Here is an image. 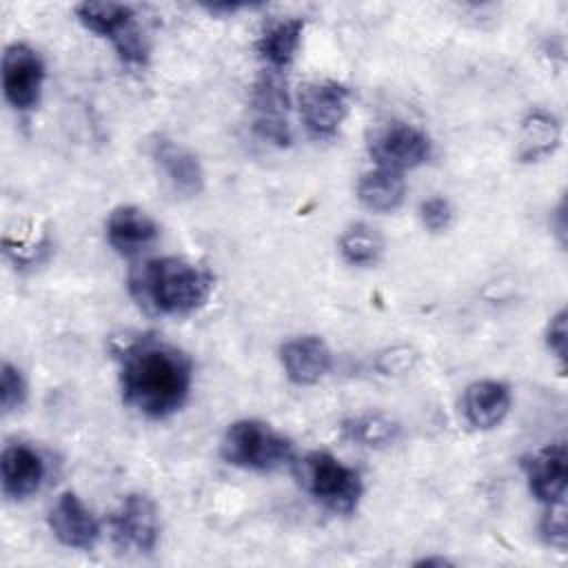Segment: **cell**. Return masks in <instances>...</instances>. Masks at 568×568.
Masks as SVG:
<instances>
[{
	"label": "cell",
	"instance_id": "1",
	"mask_svg": "<svg viewBox=\"0 0 568 568\" xmlns=\"http://www.w3.org/2000/svg\"><path fill=\"white\" fill-rule=\"evenodd\" d=\"M122 402L149 419L175 415L193 386V362L175 344L151 333L113 342Z\"/></svg>",
	"mask_w": 568,
	"mask_h": 568
},
{
	"label": "cell",
	"instance_id": "2",
	"mask_svg": "<svg viewBox=\"0 0 568 568\" xmlns=\"http://www.w3.org/2000/svg\"><path fill=\"white\" fill-rule=\"evenodd\" d=\"M126 288L140 311L153 317H186L202 308L213 291L206 266L186 257H149L129 271Z\"/></svg>",
	"mask_w": 568,
	"mask_h": 568
},
{
	"label": "cell",
	"instance_id": "3",
	"mask_svg": "<svg viewBox=\"0 0 568 568\" xmlns=\"http://www.w3.org/2000/svg\"><path fill=\"white\" fill-rule=\"evenodd\" d=\"M220 455L235 468L273 473L295 464V444L262 419H237L226 426Z\"/></svg>",
	"mask_w": 568,
	"mask_h": 568
},
{
	"label": "cell",
	"instance_id": "4",
	"mask_svg": "<svg viewBox=\"0 0 568 568\" xmlns=\"http://www.w3.org/2000/svg\"><path fill=\"white\" fill-rule=\"evenodd\" d=\"M300 486L306 495L335 515H353L364 495L359 470L342 464L328 450H311L295 462Z\"/></svg>",
	"mask_w": 568,
	"mask_h": 568
},
{
	"label": "cell",
	"instance_id": "5",
	"mask_svg": "<svg viewBox=\"0 0 568 568\" xmlns=\"http://www.w3.org/2000/svg\"><path fill=\"white\" fill-rule=\"evenodd\" d=\"M75 20L91 33L106 38L122 64L144 67L149 62V42L138 24V16L126 2L84 0L73 7Z\"/></svg>",
	"mask_w": 568,
	"mask_h": 568
},
{
	"label": "cell",
	"instance_id": "6",
	"mask_svg": "<svg viewBox=\"0 0 568 568\" xmlns=\"http://www.w3.org/2000/svg\"><path fill=\"white\" fill-rule=\"evenodd\" d=\"M291 95L280 71L264 69L251 89V111H253V131L264 142L284 149L293 142L288 124Z\"/></svg>",
	"mask_w": 568,
	"mask_h": 568
},
{
	"label": "cell",
	"instance_id": "7",
	"mask_svg": "<svg viewBox=\"0 0 568 568\" xmlns=\"http://www.w3.org/2000/svg\"><path fill=\"white\" fill-rule=\"evenodd\" d=\"M297 104L306 133L315 140H328L337 135L344 120L348 118L353 93L344 82L315 80L304 84Z\"/></svg>",
	"mask_w": 568,
	"mask_h": 568
},
{
	"label": "cell",
	"instance_id": "8",
	"mask_svg": "<svg viewBox=\"0 0 568 568\" xmlns=\"http://www.w3.org/2000/svg\"><path fill=\"white\" fill-rule=\"evenodd\" d=\"M368 155L375 166L404 173L430 160L433 140L408 122H388L371 135Z\"/></svg>",
	"mask_w": 568,
	"mask_h": 568
},
{
	"label": "cell",
	"instance_id": "9",
	"mask_svg": "<svg viewBox=\"0 0 568 568\" xmlns=\"http://www.w3.org/2000/svg\"><path fill=\"white\" fill-rule=\"evenodd\" d=\"M111 539L124 552L149 555L160 541V515L144 493H129L109 517Z\"/></svg>",
	"mask_w": 568,
	"mask_h": 568
},
{
	"label": "cell",
	"instance_id": "10",
	"mask_svg": "<svg viewBox=\"0 0 568 568\" xmlns=\"http://www.w3.org/2000/svg\"><path fill=\"white\" fill-rule=\"evenodd\" d=\"M47 67L27 42H11L2 53V91L11 109L27 113L40 104Z\"/></svg>",
	"mask_w": 568,
	"mask_h": 568
},
{
	"label": "cell",
	"instance_id": "11",
	"mask_svg": "<svg viewBox=\"0 0 568 568\" xmlns=\"http://www.w3.org/2000/svg\"><path fill=\"white\" fill-rule=\"evenodd\" d=\"M47 524L51 535L71 550H91L102 532L100 519L73 490H64L55 499L49 508Z\"/></svg>",
	"mask_w": 568,
	"mask_h": 568
},
{
	"label": "cell",
	"instance_id": "12",
	"mask_svg": "<svg viewBox=\"0 0 568 568\" xmlns=\"http://www.w3.org/2000/svg\"><path fill=\"white\" fill-rule=\"evenodd\" d=\"M151 160L178 195L195 197L204 191L202 162L182 142L169 135H155L151 142Z\"/></svg>",
	"mask_w": 568,
	"mask_h": 568
},
{
	"label": "cell",
	"instance_id": "13",
	"mask_svg": "<svg viewBox=\"0 0 568 568\" xmlns=\"http://www.w3.org/2000/svg\"><path fill=\"white\" fill-rule=\"evenodd\" d=\"M521 468L526 475L528 490L539 504L548 506L566 501L568 455L564 442L546 444L544 448L526 455L521 459Z\"/></svg>",
	"mask_w": 568,
	"mask_h": 568
},
{
	"label": "cell",
	"instance_id": "14",
	"mask_svg": "<svg viewBox=\"0 0 568 568\" xmlns=\"http://www.w3.org/2000/svg\"><path fill=\"white\" fill-rule=\"evenodd\" d=\"M104 235L109 246L120 257H138L158 242L160 226L144 209L120 204L109 213L104 222Z\"/></svg>",
	"mask_w": 568,
	"mask_h": 568
},
{
	"label": "cell",
	"instance_id": "15",
	"mask_svg": "<svg viewBox=\"0 0 568 568\" xmlns=\"http://www.w3.org/2000/svg\"><path fill=\"white\" fill-rule=\"evenodd\" d=\"M280 364L295 386H313L333 366V353L320 335H297L280 346Z\"/></svg>",
	"mask_w": 568,
	"mask_h": 568
},
{
	"label": "cell",
	"instance_id": "16",
	"mask_svg": "<svg viewBox=\"0 0 568 568\" xmlns=\"http://www.w3.org/2000/svg\"><path fill=\"white\" fill-rule=\"evenodd\" d=\"M47 475L44 459L29 444H7L0 455L2 495L9 501L29 499L40 490Z\"/></svg>",
	"mask_w": 568,
	"mask_h": 568
},
{
	"label": "cell",
	"instance_id": "17",
	"mask_svg": "<svg viewBox=\"0 0 568 568\" xmlns=\"http://www.w3.org/2000/svg\"><path fill=\"white\" fill-rule=\"evenodd\" d=\"M513 406L510 386L499 379H477L462 395V417L475 430L497 428Z\"/></svg>",
	"mask_w": 568,
	"mask_h": 568
},
{
	"label": "cell",
	"instance_id": "18",
	"mask_svg": "<svg viewBox=\"0 0 568 568\" xmlns=\"http://www.w3.org/2000/svg\"><path fill=\"white\" fill-rule=\"evenodd\" d=\"M304 29H306V22L295 16L271 20L262 29V33L255 40V51L266 64V69L282 73L286 67L293 64L302 47Z\"/></svg>",
	"mask_w": 568,
	"mask_h": 568
},
{
	"label": "cell",
	"instance_id": "19",
	"mask_svg": "<svg viewBox=\"0 0 568 568\" xmlns=\"http://www.w3.org/2000/svg\"><path fill=\"white\" fill-rule=\"evenodd\" d=\"M561 142V122L552 111L541 106L530 109L521 118L517 160L524 164H535L550 158Z\"/></svg>",
	"mask_w": 568,
	"mask_h": 568
},
{
	"label": "cell",
	"instance_id": "20",
	"mask_svg": "<svg viewBox=\"0 0 568 568\" xmlns=\"http://www.w3.org/2000/svg\"><path fill=\"white\" fill-rule=\"evenodd\" d=\"M355 195L359 204L371 213H393L404 204L406 197L404 173L379 166L364 171L357 180Z\"/></svg>",
	"mask_w": 568,
	"mask_h": 568
},
{
	"label": "cell",
	"instance_id": "21",
	"mask_svg": "<svg viewBox=\"0 0 568 568\" xmlns=\"http://www.w3.org/2000/svg\"><path fill=\"white\" fill-rule=\"evenodd\" d=\"M337 251L342 260L351 266H375L384 253V237L371 224L355 222L342 231L337 240Z\"/></svg>",
	"mask_w": 568,
	"mask_h": 568
},
{
	"label": "cell",
	"instance_id": "22",
	"mask_svg": "<svg viewBox=\"0 0 568 568\" xmlns=\"http://www.w3.org/2000/svg\"><path fill=\"white\" fill-rule=\"evenodd\" d=\"M399 435V424L379 413L355 415L342 422V437L366 448L390 446Z\"/></svg>",
	"mask_w": 568,
	"mask_h": 568
},
{
	"label": "cell",
	"instance_id": "23",
	"mask_svg": "<svg viewBox=\"0 0 568 568\" xmlns=\"http://www.w3.org/2000/svg\"><path fill=\"white\" fill-rule=\"evenodd\" d=\"M27 379L22 375V371L18 366H13L11 362H2L0 368V406L2 413L9 415L13 410H18L24 402H27Z\"/></svg>",
	"mask_w": 568,
	"mask_h": 568
},
{
	"label": "cell",
	"instance_id": "24",
	"mask_svg": "<svg viewBox=\"0 0 568 568\" xmlns=\"http://www.w3.org/2000/svg\"><path fill=\"white\" fill-rule=\"evenodd\" d=\"M539 537L555 550L566 548V501L548 504L539 519Z\"/></svg>",
	"mask_w": 568,
	"mask_h": 568
},
{
	"label": "cell",
	"instance_id": "25",
	"mask_svg": "<svg viewBox=\"0 0 568 568\" xmlns=\"http://www.w3.org/2000/svg\"><path fill=\"white\" fill-rule=\"evenodd\" d=\"M455 211L444 195H433L419 204V220L428 233H444L453 224Z\"/></svg>",
	"mask_w": 568,
	"mask_h": 568
},
{
	"label": "cell",
	"instance_id": "26",
	"mask_svg": "<svg viewBox=\"0 0 568 568\" xmlns=\"http://www.w3.org/2000/svg\"><path fill=\"white\" fill-rule=\"evenodd\" d=\"M566 308H559L546 324V333H544V342L546 348L550 351V355L557 357V362L561 364V368H566Z\"/></svg>",
	"mask_w": 568,
	"mask_h": 568
},
{
	"label": "cell",
	"instance_id": "27",
	"mask_svg": "<svg viewBox=\"0 0 568 568\" xmlns=\"http://www.w3.org/2000/svg\"><path fill=\"white\" fill-rule=\"evenodd\" d=\"M415 353L410 351V348H406V346H397V348H390V351H386V353H382L379 357H377V371H382L384 375H399V373H404V371H408L410 366H413V362H415Z\"/></svg>",
	"mask_w": 568,
	"mask_h": 568
},
{
	"label": "cell",
	"instance_id": "28",
	"mask_svg": "<svg viewBox=\"0 0 568 568\" xmlns=\"http://www.w3.org/2000/svg\"><path fill=\"white\" fill-rule=\"evenodd\" d=\"M251 4H244V2H213V4H204L206 11L211 13H235V11H242Z\"/></svg>",
	"mask_w": 568,
	"mask_h": 568
},
{
	"label": "cell",
	"instance_id": "29",
	"mask_svg": "<svg viewBox=\"0 0 568 568\" xmlns=\"http://www.w3.org/2000/svg\"><path fill=\"white\" fill-rule=\"evenodd\" d=\"M450 561L446 557H424L415 566H448Z\"/></svg>",
	"mask_w": 568,
	"mask_h": 568
}]
</instances>
